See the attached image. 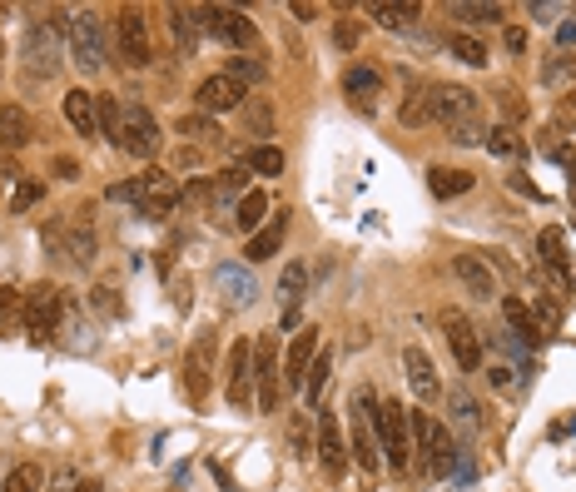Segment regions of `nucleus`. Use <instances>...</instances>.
Returning <instances> with one entry per match:
<instances>
[{
  "mask_svg": "<svg viewBox=\"0 0 576 492\" xmlns=\"http://www.w3.org/2000/svg\"><path fill=\"white\" fill-rule=\"evenodd\" d=\"M15 309H25V299H20L15 289L5 284V289H0V313H15Z\"/></svg>",
  "mask_w": 576,
  "mask_h": 492,
  "instance_id": "obj_53",
  "label": "nucleus"
},
{
  "mask_svg": "<svg viewBox=\"0 0 576 492\" xmlns=\"http://www.w3.org/2000/svg\"><path fill=\"white\" fill-rule=\"evenodd\" d=\"M487 150H492V154H517V150H522L517 130H507V124H497V130H487Z\"/></svg>",
  "mask_w": 576,
  "mask_h": 492,
  "instance_id": "obj_47",
  "label": "nucleus"
},
{
  "mask_svg": "<svg viewBox=\"0 0 576 492\" xmlns=\"http://www.w3.org/2000/svg\"><path fill=\"white\" fill-rule=\"evenodd\" d=\"M229 403L234 408H249V398H254V343L239 339L234 349H229V383H224Z\"/></svg>",
  "mask_w": 576,
  "mask_h": 492,
  "instance_id": "obj_16",
  "label": "nucleus"
},
{
  "mask_svg": "<svg viewBox=\"0 0 576 492\" xmlns=\"http://www.w3.org/2000/svg\"><path fill=\"white\" fill-rule=\"evenodd\" d=\"M407 423H413V443H417L423 467L433 477H447V467H453V438H447V428L437 423L427 408H413V413H407Z\"/></svg>",
  "mask_w": 576,
  "mask_h": 492,
  "instance_id": "obj_3",
  "label": "nucleus"
},
{
  "mask_svg": "<svg viewBox=\"0 0 576 492\" xmlns=\"http://www.w3.org/2000/svg\"><path fill=\"white\" fill-rule=\"evenodd\" d=\"M40 483H45V473H40V463H20L15 473L0 483V492H40Z\"/></svg>",
  "mask_w": 576,
  "mask_h": 492,
  "instance_id": "obj_41",
  "label": "nucleus"
},
{
  "mask_svg": "<svg viewBox=\"0 0 576 492\" xmlns=\"http://www.w3.org/2000/svg\"><path fill=\"white\" fill-rule=\"evenodd\" d=\"M160 124H154V114L144 110L140 100H130L124 104V134H120V150L124 154H134V160H154L160 154Z\"/></svg>",
  "mask_w": 576,
  "mask_h": 492,
  "instance_id": "obj_9",
  "label": "nucleus"
},
{
  "mask_svg": "<svg viewBox=\"0 0 576 492\" xmlns=\"http://www.w3.org/2000/svg\"><path fill=\"white\" fill-rule=\"evenodd\" d=\"M244 164L254 174H264V180H274V174H284V150H278V144H254Z\"/></svg>",
  "mask_w": 576,
  "mask_h": 492,
  "instance_id": "obj_38",
  "label": "nucleus"
},
{
  "mask_svg": "<svg viewBox=\"0 0 576 492\" xmlns=\"http://www.w3.org/2000/svg\"><path fill=\"white\" fill-rule=\"evenodd\" d=\"M90 299H95V309L104 313V319H114V313H120V294H114L110 284H100V289H95V294H90Z\"/></svg>",
  "mask_w": 576,
  "mask_h": 492,
  "instance_id": "obj_51",
  "label": "nucleus"
},
{
  "mask_svg": "<svg viewBox=\"0 0 576 492\" xmlns=\"http://www.w3.org/2000/svg\"><path fill=\"white\" fill-rule=\"evenodd\" d=\"M75 492H104V483H100V477H85V483H80Z\"/></svg>",
  "mask_w": 576,
  "mask_h": 492,
  "instance_id": "obj_56",
  "label": "nucleus"
},
{
  "mask_svg": "<svg viewBox=\"0 0 576 492\" xmlns=\"http://www.w3.org/2000/svg\"><path fill=\"white\" fill-rule=\"evenodd\" d=\"M343 95H348L358 110H368L373 114V100L383 95V75L373 65H353L348 75H343Z\"/></svg>",
  "mask_w": 576,
  "mask_h": 492,
  "instance_id": "obj_24",
  "label": "nucleus"
},
{
  "mask_svg": "<svg viewBox=\"0 0 576 492\" xmlns=\"http://www.w3.org/2000/svg\"><path fill=\"white\" fill-rule=\"evenodd\" d=\"M333 40H338L343 50H353L363 40V25H358V20H338V25H333Z\"/></svg>",
  "mask_w": 576,
  "mask_h": 492,
  "instance_id": "obj_49",
  "label": "nucleus"
},
{
  "mask_svg": "<svg viewBox=\"0 0 576 492\" xmlns=\"http://www.w3.org/2000/svg\"><path fill=\"white\" fill-rule=\"evenodd\" d=\"M473 174L467 170H447V164H433V170H427V190H433L437 199H457V194H467L473 190Z\"/></svg>",
  "mask_w": 576,
  "mask_h": 492,
  "instance_id": "obj_29",
  "label": "nucleus"
},
{
  "mask_svg": "<svg viewBox=\"0 0 576 492\" xmlns=\"http://www.w3.org/2000/svg\"><path fill=\"white\" fill-rule=\"evenodd\" d=\"M174 130H180L184 140H194V144H209V150H214V144H224V130H219L209 114H184V120H174Z\"/></svg>",
  "mask_w": 576,
  "mask_h": 492,
  "instance_id": "obj_32",
  "label": "nucleus"
},
{
  "mask_svg": "<svg viewBox=\"0 0 576 492\" xmlns=\"http://www.w3.org/2000/svg\"><path fill=\"white\" fill-rule=\"evenodd\" d=\"M313 359H318V329H298V333H293V343H288V363H284V383H288V389H303Z\"/></svg>",
  "mask_w": 576,
  "mask_h": 492,
  "instance_id": "obj_19",
  "label": "nucleus"
},
{
  "mask_svg": "<svg viewBox=\"0 0 576 492\" xmlns=\"http://www.w3.org/2000/svg\"><path fill=\"white\" fill-rule=\"evenodd\" d=\"M323 463V473L328 477H343L348 473V443H343V428L333 413H318V453H313Z\"/></svg>",
  "mask_w": 576,
  "mask_h": 492,
  "instance_id": "obj_17",
  "label": "nucleus"
},
{
  "mask_svg": "<svg viewBox=\"0 0 576 492\" xmlns=\"http://www.w3.org/2000/svg\"><path fill=\"white\" fill-rule=\"evenodd\" d=\"M40 194H45V184H40V180H20L15 190H10V209H15V214H25Z\"/></svg>",
  "mask_w": 576,
  "mask_h": 492,
  "instance_id": "obj_46",
  "label": "nucleus"
},
{
  "mask_svg": "<svg viewBox=\"0 0 576 492\" xmlns=\"http://www.w3.org/2000/svg\"><path fill=\"white\" fill-rule=\"evenodd\" d=\"M527 309L537 313L542 333H557V323H561V309H557V303H552V294H537V299H527Z\"/></svg>",
  "mask_w": 576,
  "mask_h": 492,
  "instance_id": "obj_44",
  "label": "nucleus"
},
{
  "mask_svg": "<svg viewBox=\"0 0 576 492\" xmlns=\"http://www.w3.org/2000/svg\"><path fill=\"white\" fill-rule=\"evenodd\" d=\"M293 453L313 458V448H308V418H303V413H293Z\"/></svg>",
  "mask_w": 576,
  "mask_h": 492,
  "instance_id": "obj_50",
  "label": "nucleus"
},
{
  "mask_svg": "<svg viewBox=\"0 0 576 492\" xmlns=\"http://www.w3.org/2000/svg\"><path fill=\"white\" fill-rule=\"evenodd\" d=\"M239 100H249L244 95V85L239 80H229L224 70L219 75H209V80H199V90H194V104H199V114H224V110H239Z\"/></svg>",
  "mask_w": 576,
  "mask_h": 492,
  "instance_id": "obj_15",
  "label": "nucleus"
},
{
  "mask_svg": "<svg viewBox=\"0 0 576 492\" xmlns=\"http://www.w3.org/2000/svg\"><path fill=\"white\" fill-rule=\"evenodd\" d=\"M214 289L224 294L234 309H244V303H254V279H249V269H239V264H224V269H214Z\"/></svg>",
  "mask_w": 576,
  "mask_h": 492,
  "instance_id": "obj_26",
  "label": "nucleus"
},
{
  "mask_svg": "<svg viewBox=\"0 0 576 492\" xmlns=\"http://www.w3.org/2000/svg\"><path fill=\"white\" fill-rule=\"evenodd\" d=\"M114 45H120V60L130 70H144L154 60V40H150V20H144V10L124 5L120 15H114Z\"/></svg>",
  "mask_w": 576,
  "mask_h": 492,
  "instance_id": "obj_7",
  "label": "nucleus"
},
{
  "mask_svg": "<svg viewBox=\"0 0 576 492\" xmlns=\"http://www.w3.org/2000/svg\"><path fill=\"white\" fill-rule=\"evenodd\" d=\"M60 309H65V294L55 284H35L25 299V329L35 343H50V333L60 329Z\"/></svg>",
  "mask_w": 576,
  "mask_h": 492,
  "instance_id": "obj_11",
  "label": "nucleus"
},
{
  "mask_svg": "<svg viewBox=\"0 0 576 492\" xmlns=\"http://www.w3.org/2000/svg\"><path fill=\"white\" fill-rule=\"evenodd\" d=\"M502 319L512 323V333H517L522 343H527V349H542V343H547V333H542V323H537V313L527 309V299H502Z\"/></svg>",
  "mask_w": 576,
  "mask_h": 492,
  "instance_id": "obj_23",
  "label": "nucleus"
},
{
  "mask_svg": "<svg viewBox=\"0 0 576 492\" xmlns=\"http://www.w3.org/2000/svg\"><path fill=\"white\" fill-rule=\"evenodd\" d=\"M403 373H407V383H413L417 403H437V398H443V383H437V369H433V359H427V349L407 343L403 349Z\"/></svg>",
  "mask_w": 576,
  "mask_h": 492,
  "instance_id": "obj_18",
  "label": "nucleus"
},
{
  "mask_svg": "<svg viewBox=\"0 0 576 492\" xmlns=\"http://www.w3.org/2000/svg\"><path fill=\"white\" fill-rule=\"evenodd\" d=\"M234 219H239V229H244V234H259V229L268 224V194L264 190H249L234 204Z\"/></svg>",
  "mask_w": 576,
  "mask_h": 492,
  "instance_id": "obj_30",
  "label": "nucleus"
},
{
  "mask_svg": "<svg viewBox=\"0 0 576 492\" xmlns=\"http://www.w3.org/2000/svg\"><path fill=\"white\" fill-rule=\"evenodd\" d=\"M40 239H45L50 254L70 259V264H90V259H95V229H90L85 219H50V224L40 229Z\"/></svg>",
  "mask_w": 576,
  "mask_h": 492,
  "instance_id": "obj_6",
  "label": "nucleus"
},
{
  "mask_svg": "<svg viewBox=\"0 0 576 492\" xmlns=\"http://www.w3.org/2000/svg\"><path fill=\"white\" fill-rule=\"evenodd\" d=\"M224 75L239 80V85H254V80H264V65H259L254 55H234V60L224 65Z\"/></svg>",
  "mask_w": 576,
  "mask_h": 492,
  "instance_id": "obj_43",
  "label": "nucleus"
},
{
  "mask_svg": "<svg viewBox=\"0 0 576 492\" xmlns=\"http://www.w3.org/2000/svg\"><path fill=\"white\" fill-rule=\"evenodd\" d=\"M576 45V20H561L557 25V50H571Z\"/></svg>",
  "mask_w": 576,
  "mask_h": 492,
  "instance_id": "obj_52",
  "label": "nucleus"
},
{
  "mask_svg": "<svg viewBox=\"0 0 576 492\" xmlns=\"http://www.w3.org/2000/svg\"><path fill=\"white\" fill-rule=\"evenodd\" d=\"M284 234H288V209H278L274 219H268L259 234H249V264H259V259H274L278 254V244H284Z\"/></svg>",
  "mask_w": 576,
  "mask_h": 492,
  "instance_id": "obj_25",
  "label": "nucleus"
},
{
  "mask_svg": "<svg viewBox=\"0 0 576 492\" xmlns=\"http://www.w3.org/2000/svg\"><path fill=\"white\" fill-rule=\"evenodd\" d=\"M134 184H140V194H134V209H140L144 219H170L174 204L184 199L180 180H170L164 170H150L144 180H134Z\"/></svg>",
  "mask_w": 576,
  "mask_h": 492,
  "instance_id": "obj_12",
  "label": "nucleus"
},
{
  "mask_svg": "<svg viewBox=\"0 0 576 492\" xmlns=\"http://www.w3.org/2000/svg\"><path fill=\"white\" fill-rule=\"evenodd\" d=\"M214 349H219V339H214V329H204L199 339L190 343V353H184V398L199 408L204 403V393H209V369H214Z\"/></svg>",
  "mask_w": 576,
  "mask_h": 492,
  "instance_id": "obj_13",
  "label": "nucleus"
},
{
  "mask_svg": "<svg viewBox=\"0 0 576 492\" xmlns=\"http://www.w3.org/2000/svg\"><path fill=\"white\" fill-rule=\"evenodd\" d=\"M65 120L75 124V134H85V140H95V134H100L95 95H90V90H70V95H65Z\"/></svg>",
  "mask_w": 576,
  "mask_h": 492,
  "instance_id": "obj_27",
  "label": "nucleus"
},
{
  "mask_svg": "<svg viewBox=\"0 0 576 492\" xmlns=\"http://www.w3.org/2000/svg\"><path fill=\"white\" fill-rule=\"evenodd\" d=\"M453 269H457V279L467 284V294H473V299H497V274L487 269V259H482V254H457Z\"/></svg>",
  "mask_w": 576,
  "mask_h": 492,
  "instance_id": "obj_21",
  "label": "nucleus"
},
{
  "mask_svg": "<svg viewBox=\"0 0 576 492\" xmlns=\"http://www.w3.org/2000/svg\"><path fill=\"white\" fill-rule=\"evenodd\" d=\"M95 114H100V134L120 150V134H124V104H120V95H95Z\"/></svg>",
  "mask_w": 576,
  "mask_h": 492,
  "instance_id": "obj_31",
  "label": "nucleus"
},
{
  "mask_svg": "<svg viewBox=\"0 0 576 492\" xmlns=\"http://www.w3.org/2000/svg\"><path fill=\"white\" fill-rule=\"evenodd\" d=\"M278 398H284V353H278V339L264 333L254 343V403L259 413H274Z\"/></svg>",
  "mask_w": 576,
  "mask_h": 492,
  "instance_id": "obj_5",
  "label": "nucleus"
},
{
  "mask_svg": "<svg viewBox=\"0 0 576 492\" xmlns=\"http://www.w3.org/2000/svg\"><path fill=\"white\" fill-rule=\"evenodd\" d=\"M194 20H199L204 35L224 40V45H234V50H254L259 45L254 20H249L244 10H234V5H194Z\"/></svg>",
  "mask_w": 576,
  "mask_h": 492,
  "instance_id": "obj_4",
  "label": "nucleus"
},
{
  "mask_svg": "<svg viewBox=\"0 0 576 492\" xmlns=\"http://www.w3.org/2000/svg\"><path fill=\"white\" fill-rule=\"evenodd\" d=\"M249 180H254V170H249V164H234V170L214 174V199H229V194L244 199L249 194Z\"/></svg>",
  "mask_w": 576,
  "mask_h": 492,
  "instance_id": "obj_40",
  "label": "nucleus"
},
{
  "mask_svg": "<svg viewBox=\"0 0 576 492\" xmlns=\"http://www.w3.org/2000/svg\"><path fill=\"white\" fill-rule=\"evenodd\" d=\"M567 104H571V110H576V90H571V95H567Z\"/></svg>",
  "mask_w": 576,
  "mask_h": 492,
  "instance_id": "obj_57",
  "label": "nucleus"
},
{
  "mask_svg": "<svg viewBox=\"0 0 576 492\" xmlns=\"http://www.w3.org/2000/svg\"><path fill=\"white\" fill-rule=\"evenodd\" d=\"M453 15H463V20H502V5H477V0H457Z\"/></svg>",
  "mask_w": 576,
  "mask_h": 492,
  "instance_id": "obj_48",
  "label": "nucleus"
},
{
  "mask_svg": "<svg viewBox=\"0 0 576 492\" xmlns=\"http://www.w3.org/2000/svg\"><path fill=\"white\" fill-rule=\"evenodd\" d=\"M378 403L383 398L373 389H358L348 398V433H353V463L363 473H383V438H378Z\"/></svg>",
  "mask_w": 576,
  "mask_h": 492,
  "instance_id": "obj_1",
  "label": "nucleus"
},
{
  "mask_svg": "<svg viewBox=\"0 0 576 492\" xmlns=\"http://www.w3.org/2000/svg\"><path fill=\"white\" fill-rule=\"evenodd\" d=\"M447 134H453V144H487V124L477 120H463V124H447Z\"/></svg>",
  "mask_w": 576,
  "mask_h": 492,
  "instance_id": "obj_45",
  "label": "nucleus"
},
{
  "mask_svg": "<svg viewBox=\"0 0 576 492\" xmlns=\"http://www.w3.org/2000/svg\"><path fill=\"white\" fill-rule=\"evenodd\" d=\"M30 140H35V124H30V114L20 110V104H0V144H10V150H25Z\"/></svg>",
  "mask_w": 576,
  "mask_h": 492,
  "instance_id": "obj_28",
  "label": "nucleus"
},
{
  "mask_svg": "<svg viewBox=\"0 0 576 492\" xmlns=\"http://www.w3.org/2000/svg\"><path fill=\"white\" fill-rule=\"evenodd\" d=\"M303 289H308V269H303V259H293V264L284 269V279H278V299H284V313L303 303Z\"/></svg>",
  "mask_w": 576,
  "mask_h": 492,
  "instance_id": "obj_35",
  "label": "nucleus"
},
{
  "mask_svg": "<svg viewBox=\"0 0 576 492\" xmlns=\"http://www.w3.org/2000/svg\"><path fill=\"white\" fill-rule=\"evenodd\" d=\"M477 114V95L467 85H437V124H463Z\"/></svg>",
  "mask_w": 576,
  "mask_h": 492,
  "instance_id": "obj_22",
  "label": "nucleus"
},
{
  "mask_svg": "<svg viewBox=\"0 0 576 492\" xmlns=\"http://www.w3.org/2000/svg\"><path fill=\"white\" fill-rule=\"evenodd\" d=\"M447 55L463 60V65H487V45H482L477 35H467V30H453V35H447Z\"/></svg>",
  "mask_w": 576,
  "mask_h": 492,
  "instance_id": "obj_36",
  "label": "nucleus"
},
{
  "mask_svg": "<svg viewBox=\"0 0 576 492\" xmlns=\"http://www.w3.org/2000/svg\"><path fill=\"white\" fill-rule=\"evenodd\" d=\"M397 120H403L407 130L437 124V85H433V80H423V85L407 90V100H403V110H397Z\"/></svg>",
  "mask_w": 576,
  "mask_h": 492,
  "instance_id": "obj_20",
  "label": "nucleus"
},
{
  "mask_svg": "<svg viewBox=\"0 0 576 492\" xmlns=\"http://www.w3.org/2000/svg\"><path fill=\"white\" fill-rule=\"evenodd\" d=\"M542 259H547V269H557V274H567L571 269V254H567V234L561 229H542Z\"/></svg>",
  "mask_w": 576,
  "mask_h": 492,
  "instance_id": "obj_37",
  "label": "nucleus"
},
{
  "mask_svg": "<svg viewBox=\"0 0 576 492\" xmlns=\"http://www.w3.org/2000/svg\"><path fill=\"white\" fill-rule=\"evenodd\" d=\"M502 40H507V50H512V55H522V50H527V30H517V25H512Z\"/></svg>",
  "mask_w": 576,
  "mask_h": 492,
  "instance_id": "obj_54",
  "label": "nucleus"
},
{
  "mask_svg": "<svg viewBox=\"0 0 576 492\" xmlns=\"http://www.w3.org/2000/svg\"><path fill=\"white\" fill-rule=\"evenodd\" d=\"M170 30H174V40H180V55H194V45H199L194 5H170Z\"/></svg>",
  "mask_w": 576,
  "mask_h": 492,
  "instance_id": "obj_33",
  "label": "nucleus"
},
{
  "mask_svg": "<svg viewBox=\"0 0 576 492\" xmlns=\"http://www.w3.org/2000/svg\"><path fill=\"white\" fill-rule=\"evenodd\" d=\"M20 60H25V75L30 80H45L60 70V45H55V30L50 20H30L25 25V45H20Z\"/></svg>",
  "mask_w": 576,
  "mask_h": 492,
  "instance_id": "obj_8",
  "label": "nucleus"
},
{
  "mask_svg": "<svg viewBox=\"0 0 576 492\" xmlns=\"http://www.w3.org/2000/svg\"><path fill=\"white\" fill-rule=\"evenodd\" d=\"M328 373H333V353L318 349V359H313L308 379H303V398H308V403H318V398H323V389H328Z\"/></svg>",
  "mask_w": 576,
  "mask_h": 492,
  "instance_id": "obj_39",
  "label": "nucleus"
},
{
  "mask_svg": "<svg viewBox=\"0 0 576 492\" xmlns=\"http://www.w3.org/2000/svg\"><path fill=\"white\" fill-rule=\"evenodd\" d=\"M378 438H383V467L407 473V463H413V423H407V408L397 398L378 403Z\"/></svg>",
  "mask_w": 576,
  "mask_h": 492,
  "instance_id": "obj_2",
  "label": "nucleus"
},
{
  "mask_svg": "<svg viewBox=\"0 0 576 492\" xmlns=\"http://www.w3.org/2000/svg\"><path fill=\"white\" fill-rule=\"evenodd\" d=\"M55 174H60V180H75V174H80V164H75V160H65V154H60V160H55Z\"/></svg>",
  "mask_w": 576,
  "mask_h": 492,
  "instance_id": "obj_55",
  "label": "nucleus"
},
{
  "mask_svg": "<svg viewBox=\"0 0 576 492\" xmlns=\"http://www.w3.org/2000/svg\"><path fill=\"white\" fill-rule=\"evenodd\" d=\"M244 124L259 134V140H274V110H268L264 100H249V110H244Z\"/></svg>",
  "mask_w": 576,
  "mask_h": 492,
  "instance_id": "obj_42",
  "label": "nucleus"
},
{
  "mask_svg": "<svg viewBox=\"0 0 576 492\" xmlns=\"http://www.w3.org/2000/svg\"><path fill=\"white\" fill-rule=\"evenodd\" d=\"M443 333H447V343H453L457 369L477 373V369H482V333L473 329V319H467L463 309H447V313H443Z\"/></svg>",
  "mask_w": 576,
  "mask_h": 492,
  "instance_id": "obj_14",
  "label": "nucleus"
},
{
  "mask_svg": "<svg viewBox=\"0 0 576 492\" xmlns=\"http://www.w3.org/2000/svg\"><path fill=\"white\" fill-rule=\"evenodd\" d=\"M70 55H75V65L85 70V75H100L104 70V25L100 15H75L70 20Z\"/></svg>",
  "mask_w": 576,
  "mask_h": 492,
  "instance_id": "obj_10",
  "label": "nucleus"
},
{
  "mask_svg": "<svg viewBox=\"0 0 576 492\" xmlns=\"http://www.w3.org/2000/svg\"><path fill=\"white\" fill-rule=\"evenodd\" d=\"M368 15L378 20V25H387V30H403V25H413V20L423 15V5H397V0H373V5H368Z\"/></svg>",
  "mask_w": 576,
  "mask_h": 492,
  "instance_id": "obj_34",
  "label": "nucleus"
}]
</instances>
